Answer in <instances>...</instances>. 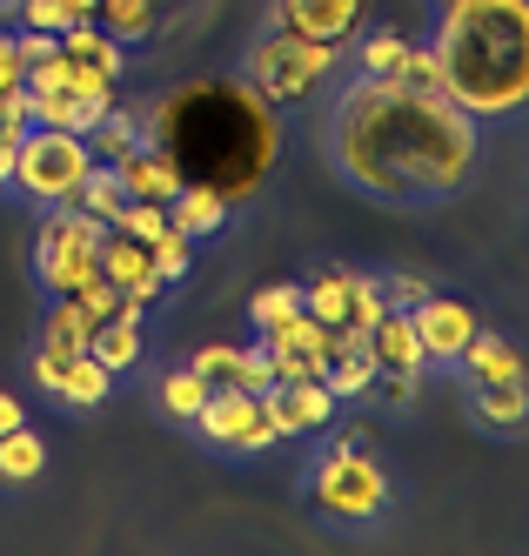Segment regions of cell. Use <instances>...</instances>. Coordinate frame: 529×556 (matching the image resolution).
Instances as JSON below:
<instances>
[{
  "label": "cell",
  "mask_w": 529,
  "mask_h": 556,
  "mask_svg": "<svg viewBox=\"0 0 529 556\" xmlns=\"http://www.w3.org/2000/svg\"><path fill=\"white\" fill-rule=\"evenodd\" d=\"M54 48H61V34H40V27H14V54H21V67L48 61Z\"/></svg>",
  "instance_id": "f35d334b"
},
{
  "label": "cell",
  "mask_w": 529,
  "mask_h": 556,
  "mask_svg": "<svg viewBox=\"0 0 529 556\" xmlns=\"http://www.w3.org/2000/svg\"><path fill=\"white\" fill-rule=\"evenodd\" d=\"M114 88H121V81H108V74L67 61L61 48H54L48 61H34L27 81H21V94H27V122H40V128H74V135H88L101 114L121 101Z\"/></svg>",
  "instance_id": "277c9868"
},
{
  "label": "cell",
  "mask_w": 529,
  "mask_h": 556,
  "mask_svg": "<svg viewBox=\"0 0 529 556\" xmlns=\"http://www.w3.org/2000/svg\"><path fill=\"white\" fill-rule=\"evenodd\" d=\"M302 308V289L295 282H268L255 302H249V315H255V329H275L281 323V315H295Z\"/></svg>",
  "instance_id": "836d02e7"
},
{
  "label": "cell",
  "mask_w": 529,
  "mask_h": 556,
  "mask_svg": "<svg viewBox=\"0 0 529 556\" xmlns=\"http://www.w3.org/2000/svg\"><path fill=\"white\" fill-rule=\"evenodd\" d=\"M21 81H27V67L14 54V27H0V94H21Z\"/></svg>",
  "instance_id": "60d3db41"
},
{
  "label": "cell",
  "mask_w": 529,
  "mask_h": 556,
  "mask_svg": "<svg viewBox=\"0 0 529 556\" xmlns=\"http://www.w3.org/2000/svg\"><path fill=\"white\" fill-rule=\"evenodd\" d=\"M108 228H114V235H135V242H154V235L168 228V208H161V202H135V194H128V202L114 208Z\"/></svg>",
  "instance_id": "1f68e13d"
},
{
  "label": "cell",
  "mask_w": 529,
  "mask_h": 556,
  "mask_svg": "<svg viewBox=\"0 0 529 556\" xmlns=\"http://www.w3.org/2000/svg\"><path fill=\"white\" fill-rule=\"evenodd\" d=\"M429 48L442 94L476 122H503L529 101V0H442Z\"/></svg>",
  "instance_id": "3957f363"
},
{
  "label": "cell",
  "mask_w": 529,
  "mask_h": 556,
  "mask_svg": "<svg viewBox=\"0 0 529 556\" xmlns=\"http://www.w3.org/2000/svg\"><path fill=\"white\" fill-rule=\"evenodd\" d=\"M194 429L209 435L215 450H241V456H262V450L281 443V422H275V409H268V395L235 389V382L209 389V403L194 409Z\"/></svg>",
  "instance_id": "9c48e42d"
},
{
  "label": "cell",
  "mask_w": 529,
  "mask_h": 556,
  "mask_svg": "<svg viewBox=\"0 0 529 556\" xmlns=\"http://www.w3.org/2000/svg\"><path fill=\"white\" fill-rule=\"evenodd\" d=\"M101 242H108V222L88 215V208H54L48 228H40V289L48 295H74L80 282H95L101 275Z\"/></svg>",
  "instance_id": "ba28073f"
},
{
  "label": "cell",
  "mask_w": 529,
  "mask_h": 556,
  "mask_svg": "<svg viewBox=\"0 0 529 556\" xmlns=\"http://www.w3.org/2000/svg\"><path fill=\"white\" fill-rule=\"evenodd\" d=\"M389 81L416 88V94H442V61H436V48L429 41H410V54H402V67L389 74Z\"/></svg>",
  "instance_id": "4dcf8cb0"
},
{
  "label": "cell",
  "mask_w": 529,
  "mask_h": 556,
  "mask_svg": "<svg viewBox=\"0 0 529 556\" xmlns=\"http://www.w3.org/2000/svg\"><path fill=\"white\" fill-rule=\"evenodd\" d=\"M268 409L281 422V435H308V429H329L342 416V403L329 395V382L308 376V382H275L268 389Z\"/></svg>",
  "instance_id": "9a60e30c"
},
{
  "label": "cell",
  "mask_w": 529,
  "mask_h": 556,
  "mask_svg": "<svg viewBox=\"0 0 529 556\" xmlns=\"http://www.w3.org/2000/svg\"><path fill=\"white\" fill-rule=\"evenodd\" d=\"M88 355H95V363H101L108 376L135 369V363H141V315H108V323H95Z\"/></svg>",
  "instance_id": "7402d4cb"
},
{
  "label": "cell",
  "mask_w": 529,
  "mask_h": 556,
  "mask_svg": "<svg viewBox=\"0 0 529 556\" xmlns=\"http://www.w3.org/2000/svg\"><path fill=\"white\" fill-rule=\"evenodd\" d=\"M101 282H114L121 289V302H154L161 289V275H154V255H148V242H135V235H114L108 228V242H101Z\"/></svg>",
  "instance_id": "5bb4252c"
},
{
  "label": "cell",
  "mask_w": 529,
  "mask_h": 556,
  "mask_svg": "<svg viewBox=\"0 0 529 556\" xmlns=\"http://www.w3.org/2000/svg\"><path fill=\"white\" fill-rule=\"evenodd\" d=\"M88 168H95V154H88V141H80L74 128H40V122H27V135L14 148V188L27 194V202L67 208Z\"/></svg>",
  "instance_id": "8992f818"
},
{
  "label": "cell",
  "mask_w": 529,
  "mask_h": 556,
  "mask_svg": "<svg viewBox=\"0 0 529 556\" xmlns=\"http://www.w3.org/2000/svg\"><path fill=\"white\" fill-rule=\"evenodd\" d=\"M228 194L222 188H209V181H188L181 194H175V202H168V228L175 235H188V242H201V235H215L222 222H228Z\"/></svg>",
  "instance_id": "ffe728a7"
},
{
  "label": "cell",
  "mask_w": 529,
  "mask_h": 556,
  "mask_svg": "<svg viewBox=\"0 0 529 556\" xmlns=\"http://www.w3.org/2000/svg\"><path fill=\"white\" fill-rule=\"evenodd\" d=\"M336 61H342V48L336 41H295V34H262V41L249 48V88L268 101V108H281V101H302L308 88H322L336 74Z\"/></svg>",
  "instance_id": "52a82bcc"
},
{
  "label": "cell",
  "mask_w": 529,
  "mask_h": 556,
  "mask_svg": "<svg viewBox=\"0 0 529 556\" xmlns=\"http://www.w3.org/2000/svg\"><path fill=\"white\" fill-rule=\"evenodd\" d=\"M322 382H329L336 403H355V395H369L376 382V349L362 329H336V349H329V369H322Z\"/></svg>",
  "instance_id": "2e32d148"
},
{
  "label": "cell",
  "mask_w": 529,
  "mask_h": 556,
  "mask_svg": "<svg viewBox=\"0 0 529 556\" xmlns=\"http://www.w3.org/2000/svg\"><path fill=\"white\" fill-rule=\"evenodd\" d=\"M463 376H469V389L476 382H522V349L509 342V336H490V329H476L469 342H463Z\"/></svg>",
  "instance_id": "ac0fdd59"
},
{
  "label": "cell",
  "mask_w": 529,
  "mask_h": 556,
  "mask_svg": "<svg viewBox=\"0 0 529 556\" xmlns=\"http://www.w3.org/2000/svg\"><path fill=\"white\" fill-rule=\"evenodd\" d=\"M262 349H268V363H275V382H308V376L329 369L336 329L315 323L308 308H295V315H281L275 329H262Z\"/></svg>",
  "instance_id": "30bf717a"
},
{
  "label": "cell",
  "mask_w": 529,
  "mask_h": 556,
  "mask_svg": "<svg viewBox=\"0 0 529 556\" xmlns=\"http://www.w3.org/2000/svg\"><path fill=\"white\" fill-rule=\"evenodd\" d=\"M235 389H255V395L275 389V363H268L262 342H255V349H235Z\"/></svg>",
  "instance_id": "d590c367"
},
{
  "label": "cell",
  "mask_w": 529,
  "mask_h": 556,
  "mask_svg": "<svg viewBox=\"0 0 529 556\" xmlns=\"http://www.w3.org/2000/svg\"><path fill=\"white\" fill-rule=\"evenodd\" d=\"M369 349H376V369H410V376L429 369V355H423V336H416V323H410V308H389L382 323L369 329Z\"/></svg>",
  "instance_id": "d6986e66"
},
{
  "label": "cell",
  "mask_w": 529,
  "mask_h": 556,
  "mask_svg": "<svg viewBox=\"0 0 529 556\" xmlns=\"http://www.w3.org/2000/svg\"><path fill=\"white\" fill-rule=\"evenodd\" d=\"M476 416L490 422V429H522L529 422V395H522V382H476Z\"/></svg>",
  "instance_id": "d4e9b609"
},
{
  "label": "cell",
  "mask_w": 529,
  "mask_h": 556,
  "mask_svg": "<svg viewBox=\"0 0 529 556\" xmlns=\"http://www.w3.org/2000/svg\"><path fill=\"white\" fill-rule=\"evenodd\" d=\"M369 389H382V403H389V409H410L416 395H423V376H410V369H376Z\"/></svg>",
  "instance_id": "74e56055"
},
{
  "label": "cell",
  "mask_w": 529,
  "mask_h": 556,
  "mask_svg": "<svg viewBox=\"0 0 529 556\" xmlns=\"http://www.w3.org/2000/svg\"><path fill=\"white\" fill-rule=\"evenodd\" d=\"M476 114L450 94H416L389 74H362L329 114V162L376 202H450L476 175Z\"/></svg>",
  "instance_id": "6da1fadb"
},
{
  "label": "cell",
  "mask_w": 529,
  "mask_h": 556,
  "mask_svg": "<svg viewBox=\"0 0 529 556\" xmlns=\"http://www.w3.org/2000/svg\"><path fill=\"white\" fill-rule=\"evenodd\" d=\"M80 141H88V154H95V162H121V154H128V148L141 141V122H135V114L114 101V108L101 114V122H95L88 135H80Z\"/></svg>",
  "instance_id": "484cf974"
},
{
  "label": "cell",
  "mask_w": 529,
  "mask_h": 556,
  "mask_svg": "<svg viewBox=\"0 0 529 556\" xmlns=\"http://www.w3.org/2000/svg\"><path fill=\"white\" fill-rule=\"evenodd\" d=\"M148 255H154V275H161V282H181V275H188V235L161 228L154 242H148Z\"/></svg>",
  "instance_id": "e575fe53"
},
{
  "label": "cell",
  "mask_w": 529,
  "mask_h": 556,
  "mask_svg": "<svg viewBox=\"0 0 529 556\" xmlns=\"http://www.w3.org/2000/svg\"><path fill=\"white\" fill-rule=\"evenodd\" d=\"M108 389H114V376L95 363L88 349H80V355H61V363H54V382H48V395H61V403H74V409H101Z\"/></svg>",
  "instance_id": "44dd1931"
},
{
  "label": "cell",
  "mask_w": 529,
  "mask_h": 556,
  "mask_svg": "<svg viewBox=\"0 0 529 556\" xmlns=\"http://www.w3.org/2000/svg\"><path fill=\"white\" fill-rule=\"evenodd\" d=\"M21 135H27V128H0V188L14 181V148H21Z\"/></svg>",
  "instance_id": "b9f144b4"
},
{
  "label": "cell",
  "mask_w": 529,
  "mask_h": 556,
  "mask_svg": "<svg viewBox=\"0 0 529 556\" xmlns=\"http://www.w3.org/2000/svg\"><path fill=\"white\" fill-rule=\"evenodd\" d=\"M209 389H222V382H235V349L228 342H209V349H194V363H188Z\"/></svg>",
  "instance_id": "8d00e7d4"
},
{
  "label": "cell",
  "mask_w": 529,
  "mask_h": 556,
  "mask_svg": "<svg viewBox=\"0 0 529 556\" xmlns=\"http://www.w3.org/2000/svg\"><path fill=\"white\" fill-rule=\"evenodd\" d=\"M376 282H382V302L389 308H416L429 295V282H416V275H376Z\"/></svg>",
  "instance_id": "ab89813d"
},
{
  "label": "cell",
  "mask_w": 529,
  "mask_h": 556,
  "mask_svg": "<svg viewBox=\"0 0 529 556\" xmlns=\"http://www.w3.org/2000/svg\"><path fill=\"white\" fill-rule=\"evenodd\" d=\"M382 315H389L382 282H376V275H349V315H342V329H362V336H369Z\"/></svg>",
  "instance_id": "f546056e"
},
{
  "label": "cell",
  "mask_w": 529,
  "mask_h": 556,
  "mask_svg": "<svg viewBox=\"0 0 529 556\" xmlns=\"http://www.w3.org/2000/svg\"><path fill=\"white\" fill-rule=\"evenodd\" d=\"M61 54L80 61V67H95V74H108V81H121V74H128V48H121L101 21H67V27H61Z\"/></svg>",
  "instance_id": "e0dca14e"
},
{
  "label": "cell",
  "mask_w": 529,
  "mask_h": 556,
  "mask_svg": "<svg viewBox=\"0 0 529 556\" xmlns=\"http://www.w3.org/2000/svg\"><path fill=\"white\" fill-rule=\"evenodd\" d=\"M402 54H410V34H395V27H376L369 41H362V74H395L402 67Z\"/></svg>",
  "instance_id": "d6a6232c"
},
{
  "label": "cell",
  "mask_w": 529,
  "mask_h": 556,
  "mask_svg": "<svg viewBox=\"0 0 529 556\" xmlns=\"http://www.w3.org/2000/svg\"><path fill=\"white\" fill-rule=\"evenodd\" d=\"M95 342V315L80 308L74 295H61L54 308H48V329H40V349H61V355H80Z\"/></svg>",
  "instance_id": "cb8c5ba5"
},
{
  "label": "cell",
  "mask_w": 529,
  "mask_h": 556,
  "mask_svg": "<svg viewBox=\"0 0 529 556\" xmlns=\"http://www.w3.org/2000/svg\"><path fill=\"white\" fill-rule=\"evenodd\" d=\"M154 148L175 154V168L188 181H209L222 188L228 202L249 194L268 162H275V114L255 88H235V81H209V88H188V94H168L148 128H141Z\"/></svg>",
  "instance_id": "7a4b0ae2"
},
{
  "label": "cell",
  "mask_w": 529,
  "mask_h": 556,
  "mask_svg": "<svg viewBox=\"0 0 529 556\" xmlns=\"http://www.w3.org/2000/svg\"><path fill=\"white\" fill-rule=\"evenodd\" d=\"M201 403H209V382H201L194 369H168V376H161V409H168L175 422H194Z\"/></svg>",
  "instance_id": "f1b7e54d"
},
{
  "label": "cell",
  "mask_w": 529,
  "mask_h": 556,
  "mask_svg": "<svg viewBox=\"0 0 529 556\" xmlns=\"http://www.w3.org/2000/svg\"><path fill=\"white\" fill-rule=\"evenodd\" d=\"M362 8L369 0H275L268 8V27L275 34H295V41H349L362 27Z\"/></svg>",
  "instance_id": "8fae6325"
},
{
  "label": "cell",
  "mask_w": 529,
  "mask_h": 556,
  "mask_svg": "<svg viewBox=\"0 0 529 556\" xmlns=\"http://www.w3.org/2000/svg\"><path fill=\"white\" fill-rule=\"evenodd\" d=\"M161 8H168V0H161Z\"/></svg>",
  "instance_id": "f6af8a7d"
},
{
  "label": "cell",
  "mask_w": 529,
  "mask_h": 556,
  "mask_svg": "<svg viewBox=\"0 0 529 556\" xmlns=\"http://www.w3.org/2000/svg\"><path fill=\"white\" fill-rule=\"evenodd\" d=\"M108 168L121 175V188H128L135 202H161V208H168L175 194L188 188V175L175 168V154H168V148H154L148 135H141V141H135L128 154H121V162H108Z\"/></svg>",
  "instance_id": "4fadbf2b"
},
{
  "label": "cell",
  "mask_w": 529,
  "mask_h": 556,
  "mask_svg": "<svg viewBox=\"0 0 529 556\" xmlns=\"http://www.w3.org/2000/svg\"><path fill=\"white\" fill-rule=\"evenodd\" d=\"M308 496L322 516H336V523H376V516L389 509V469L376 450H362V443H336V450H322L315 469H308Z\"/></svg>",
  "instance_id": "5b68a950"
},
{
  "label": "cell",
  "mask_w": 529,
  "mask_h": 556,
  "mask_svg": "<svg viewBox=\"0 0 529 556\" xmlns=\"http://www.w3.org/2000/svg\"><path fill=\"white\" fill-rule=\"evenodd\" d=\"M40 469H48V450H40V435L27 422L0 435V483H34Z\"/></svg>",
  "instance_id": "4316f807"
},
{
  "label": "cell",
  "mask_w": 529,
  "mask_h": 556,
  "mask_svg": "<svg viewBox=\"0 0 529 556\" xmlns=\"http://www.w3.org/2000/svg\"><path fill=\"white\" fill-rule=\"evenodd\" d=\"M61 8H67V21H95L101 0H61Z\"/></svg>",
  "instance_id": "ee69618b"
},
{
  "label": "cell",
  "mask_w": 529,
  "mask_h": 556,
  "mask_svg": "<svg viewBox=\"0 0 529 556\" xmlns=\"http://www.w3.org/2000/svg\"><path fill=\"white\" fill-rule=\"evenodd\" d=\"M302 308L315 315V323H329V329H342V315H349V268H322L315 282L302 289Z\"/></svg>",
  "instance_id": "83f0119b"
},
{
  "label": "cell",
  "mask_w": 529,
  "mask_h": 556,
  "mask_svg": "<svg viewBox=\"0 0 529 556\" xmlns=\"http://www.w3.org/2000/svg\"><path fill=\"white\" fill-rule=\"evenodd\" d=\"M410 323H416V336H423V355H429V363H456L463 342L482 329L469 302H450V295H436V289L410 308Z\"/></svg>",
  "instance_id": "7c38bea8"
},
{
  "label": "cell",
  "mask_w": 529,
  "mask_h": 556,
  "mask_svg": "<svg viewBox=\"0 0 529 556\" xmlns=\"http://www.w3.org/2000/svg\"><path fill=\"white\" fill-rule=\"evenodd\" d=\"M27 422V409H21V395H8V389H0V435H8V429H21Z\"/></svg>",
  "instance_id": "7bdbcfd3"
},
{
  "label": "cell",
  "mask_w": 529,
  "mask_h": 556,
  "mask_svg": "<svg viewBox=\"0 0 529 556\" xmlns=\"http://www.w3.org/2000/svg\"><path fill=\"white\" fill-rule=\"evenodd\" d=\"M95 21L114 34L121 48H135V41H148V34H161V0H101Z\"/></svg>",
  "instance_id": "603a6c76"
}]
</instances>
